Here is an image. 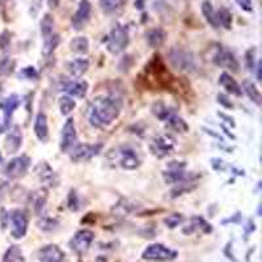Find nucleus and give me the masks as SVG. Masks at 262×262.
<instances>
[{
    "label": "nucleus",
    "mask_w": 262,
    "mask_h": 262,
    "mask_svg": "<svg viewBox=\"0 0 262 262\" xmlns=\"http://www.w3.org/2000/svg\"><path fill=\"white\" fill-rule=\"evenodd\" d=\"M237 6L242 9H244L245 12H253V3L252 0H236Z\"/></svg>",
    "instance_id": "46"
},
{
    "label": "nucleus",
    "mask_w": 262,
    "mask_h": 262,
    "mask_svg": "<svg viewBox=\"0 0 262 262\" xmlns=\"http://www.w3.org/2000/svg\"><path fill=\"white\" fill-rule=\"evenodd\" d=\"M194 229H203L205 232H211V227L206 223L202 217H193L191 219V228L189 231H185V233L193 232Z\"/></svg>",
    "instance_id": "37"
},
{
    "label": "nucleus",
    "mask_w": 262,
    "mask_h": 262,
    "mask_svg": "<svg viewBox=\"0 0 262 262\" xmlns=\"http://www.w3.org/2000/svg\"><path fill=\"white\" fill-rule=\"evenodd\" d=\"M46 200H48V193H46L45 189L37 190L36 193L32 194V205L37 214H39L42 211V209L45 207Z\"/></svg>",
    "instance_id": "30"
},
{
    "label": "nucleus",
    "mask_w": 262,
    "mask_h": 262,
    "mask_svg": "<svg viewBox=\"0 0 262 262\" xmlns=\"http://www.w3.org/2000/svg\"><path fill=\"white\" fill-rule=\"evenodd\" d=\"M216 17H217V23H219V27H223L224 29H231L232 27V15L229 12L228 9L222 7L216 11Z\"/></svg>",
    "instance_id": "32"
},
{
    "label": "nucleus",
    "mask_w": 262,
    "mask_h": 262,
    "mask_svg": "<svg viewBox=\"0 0 262 262\" xmlns=\"http://www.w3.org/2000/svg\"><path fill=\"white\" fill-rule=\"evenodd\" d=\"M182 221H184V216H182L181 214L168 215V217H165V219H164L165 224H167L169 228H174V227H177L179 224H181Z\"/></svg>",
    "instance_id": "41"
},
{
    "label": "nucleus",
    "mask_w": 262,
    "mask_h": 262,
    "mask_svg": "<svg viewBox=\"0 0 262 262\" xmlns=\"http://www.w3.org/2000/svg\"><path fill=\"white\" fill-rule=\"evenodd\" d=\"M121 113V101L116 97H96L88 104L85 117L88 122L95 127L111 125Z\"/></svg>",
    "instance_id": "1"
},
{
    "label": "nucleus",
    "mask_w": 262,
    "mask_h": 262,
    "mask_svg": "<svg viewBox=\"0 0 262 262\" xmlns=\"http://www.w3.org/2000/svg\"><path fill=\"white\" fill-rule=\"evenodd\" d=\"M214 63L219 67H224V69L231 70L232 72H237L238 71V62L237 59L235 58L231 51L226 50V49L221 48L219 50L216 51V54L212 58Z\"/></svg>",
    "instance_id": "14"
},
{
    "label": "nucleus",
    "mask_w": 262,
    "mask_h": 262,
    "mask_svg": "<svg viewBox=\"0 0 262 262\" xmlns=\"http://www.w3.org/2000/svg\"><path fill=\"white\" fill-rule=\"evenodd\" d=\"M93 238H95V233L92 231H90V229H81L71 238L70 247H71V249L74 250L75 253L79 254V256H83V254H85L90 250Z\"/></svg>",
    "instance_id": "6"
},
{
    "label": "nucleus",
    "mask_w": 262,
    "mask_h": 262,
    "mask_svg": "<svg viewBox=\"0 0 262 262\" xmlns=\"http://www.w3.org/2000/svg\"><path fill=\"white\" fill-rule=\"evenodd\" d=\"M254 60H256V49H249L245 53V63H247L248 71H253L254 70Z\"/></svg>",
    "instance_id": "42"
},
{
    "label": "nucleus",
    "mask_w": 262,
    "mask_h": 262,
    "mask_svg": "<svg viewBox=\"0 0 262 262\" xmlns=\"http://www.w3.org/2000/svg\"><path fill=\"white\" fill-rule=\"evenodd\" d=\"M9 45H11V33L8 30H4L0 34V48H2V50H7Z\"/></svg>",
    "instance_id": "45"
},
{
    "label": "nucleus",
    "mask_w": 262,
    "mask_h": 262,
    "mask_svg": "<svg viewBox=\"0 0 262 262\" xmlns=\"http://www.w3.org/2000/svg\"><path fill=\"white\" fill-rule=\"evenodd\" d=\"M127 0H100V8L105 13H113L122 8Z\"/></svg>",
    "instance_id": "31"
},
{
    "label": "nucleus",
    "mask_w": 262,
    "mask_h": 262,
    "mask_svg": "<svg viewBox=\"0 0 262 262\" xmlns=\"http://www.w3.org/2000/svg\"><path fill=\"white\" fill-rule=\"evenodd\" d=\"M106 160L109 163H113V165L127 170L137 169L142 164V159H140L139 154L133 147L128 146H121L111 149L107 152Z\"/></svg>",
    "instance_id": "2"
},
{
    "label": "nucleus",
    "mask_w": 262,
    "mask_h": 262,
    "mask_svg": "<svg viewBox=\"0 0 262 262\" xmlns=\"http://www.w3.org/2000/svg\"><path fill=\"white\" fill-rule=\"evenodd\" d=\"M219 84L223 86L224 90L227 91L228 93L231 95H235V96H242L243 95V91H242V86L238 85L237 81L231 76L227 72H223V74L219 76Z\"/></svg>",
    "instance_id": "21"
},
{
    "label": "nucleus",
    "mask_w": 262,
    "mask_h": 262,
    "mask_svg": "<svg viewBox=\"0 0 262 262\" xmlns=\"http://www.w3.org/2000/svg\"><path fill=\"white\" fill-rule=\"evenodd\" d=\"M20 76H24L28 80H36V79H38V72H37V70L34 67H30L29 66V67H25L20 72Z\"/></svg>",
    "instance_id": "44"
},
{
    "label": "nucleus",
    "mask_w": 262,
    "mask_h": 262,
    "mask_svg": "<svg viewBox=\"0 0 262 262\" xmlns=\"http://www.w3.org/2000/svg\"><path fill=\"white\" fill-rule=\"evenodd\" d=\"M169 62L173 69L179 71L191 72L195 69V58L193 57V54L182 49H172L169 51Z\"/></svg>",
    "instance_id": "4"
},
{
    "label": "nucleus",
    "mask_w": 262,
    "mask_h": 262,
    "mask_svg": "<svg viewBox=\"0 0 262 262\" xmlns=\"http://www.w3.org/2000/svg\"><path fill=\"white\" fill-rule=\"evenodd\" d=\"M102 149V144H79L71 149V160L75 163L91 160L92 158L97 156Z\"/></svg>",
    "instance_id": "10"
},
{
    "label": "nucleus",
    "mask_w": 262,
    "mask_h": 262,
    "mask_svg": "<svg viewBox=\"0 0 262 262\" xmlns=\"http://www.w3.org/2000/svg\"><path fill=\"white\" fill-rule=\"evenodd\" d=\"M21 143H23V134H21L20 127L18 126H13L11 128V131L8 133V135H7L4 147H6L8 154H15V152H17L20 149Z\"/></svg>",
    "instance_id": "19"
},
{
    "label": "nucleus",
    "mask_w": 262,
    "mask_h": 262,
    "mask_svg": "<svg viewBox=\"0 0 262 262\" xmlns=\"http://www.w3.org/2000/svg\"><path fill=\"white\" fill-rule=\"evenodd\" d=\"M147 42L151 48H160L165 42V38H167V33L164 32L160 28H156V29H151L146 34Z\"/></svg>",
    "instance_id": "23"
},
{
    "label": "nucleus",
    "mask_w": 262,
    "mask_h": 262,
    "mask_svg": "<svg viewBox=\"0 0 262 262\" xmlns=\"http://www.w3.org/2000/svg\"><path fill=\"white\" fill-rule=\"evenodd\" d=\"M16 62L12 58H2L0 59V75L2 76H7V75H11L15 70Z\"/></svg>",
    "instance_id": "36"
},
{
    "label": "nucleus",
    "mask_w": 262,
    "mask_h": 262,
    "mask_svg": "<svg viewBox=\"0 0 262 262\" xmlns=\"http://www.w3.org/2000/svg\"><path fill=\"white\" fill-rule=\"evenodd\" d=\"M38 259L41 262H64V253L58 245H45L39 249Z\"/></svg>",
    "instance_id": "16"
},
{
    "label": "nucleus",
    "mask_w": 262,
    "mask_h": 262,
    "mask_svg": "<svg viewBox=\"0 0 262 262\" xmlns=\"http://www.w3.org/2000/svg\"><path fill=\"white\" fill-rule=\"evenodd\" d=\"M165 121H167L168 127L177 131V133H186L189 130V126L186 125V122H185L181 117L176 116V114H170Z\"/></svg>",
    "instance_id": "27"
},
{
    "label": "nucleus",
    "mask_w": 262,
    "mask_h": 262,
    "mask_svg": "<svg viewBox=\"0 0 262 262\" xmlns=\"http://www.w3.org/2000/svg\"><path fill=\"white\" fill-rule=\"evenodd\" d=\"M91 13H92V4L90 0H80L76 12L74 13L71 18L72 29L81 30L85 28V25L90 23Z\"/></svg>",
    "instance_id": "9"
},
{
    "label": "nucleus",
    "mask_w": 262,
    "mask_h": 262,
    "mask_svg": "<svg viewBox=\"0 0 262 262\" xmlns=\"http://www.w3.org/2000/svg\"><path fill=\"white\" fill-rule=\"evenodd\" d=\"M60 42V36L59 34H51V36L43 38V46H42V54L43 57H50L51 54L55 51V49L58 48Z\"/></svg>",
    "instance_id": "26"
},
{
    "label": "nucleus",
    "mask_w": 262,
    "mask_h": 262,
    "mask_svg": "<svg viewBox=\"0 0 262 262\" xmlns=\"http://www.w3.org/2000/svg\"><path fill=\"white\" fill-rule=\"evenodd\" d=\"M63 92L69 93L70 96L78 98H84L88 92V83L84 80H70L63 83L62 90Z\"/></svg>",
    "instance_id": "17"
},
{
    "label": "nucleus",
    "mask_w": 262,
    "mask_h": 262,
    "mask_svg": "<svg viewBox=\"0 0 262 262\" xmlns=\"http://www.w3.org/2000/svg\"><path fill=\"white\" fill-rule=\"evenodd\" d=\"M9 224H11V235L15 238L24 237L28 231V217L23 210H13L9 212Z\"/></svg>",
    "instance_id": "8"
},
{
    "label": "nucleus",
    "mask_w": 262,
    "mask_h": 262,
    "mask_svg": "<svg viewBox=\"0 0 262 262\" xmlns=\"http://www.w3.org/2000/svg\"><path fill=\"white\" fill-rule=\"evenodd\" d=\"M194 188H195V185H193V182H182V184H177V188H174L170 191V194H172L170 196H172V198H176V196L182 195V193H188V191L193 190Z\"/></svg>",
    "instance_id": "38"
},
{
    "label": "nucleus",
    "mask_w": 262,
    "mask_h": 262,
    "mask_svg": "<svg viewBox=\"0 0 262 262\" xmlns=\"http://www.w3.org/2000/svg\"><path fill=\"white\" fill-rule=\"evenodd\" d=\"M42 4H43V0H32L30 2V7H29V15L32 16L33 18H36L37 16L39 15L42 9Z\"/></svg>",
    "instance_id": "43"
},
{
    "label": "nucleus",
    "mask_w": 262,
    "mask_h": 262,
    "mask_svg": "<svg viewBox=\"0 0 262 262\" xmlns=\"http://www.w3.org/2000/svg\"><path fill=\"white\" fill-rule=\"evenodd\" d=\"M66 67H67V71H69L72 78L79 79L88 71L90 62H88V59H84V58H78V59L70 60Z\"/></svg>",
    "instance_id": "20"
},
{
    "label": "nucleus",
    "mask_w": 262,
    "mask_h": 262,
    "mask_svg": "<svg viewBox=\"0 0 262 262\" xmlns=\"http://www.w3.org/2000/svg\"><path fill=\"white\" fill-rule=\"evenodd\" d=\"M81 205H80V201H79L78 194H76V191L75 190H71L69 195V209L71 210V211H78Z\"/></svg>",
    "instance_id": "40"
},
{
    "label": "nucleus",
    "mask_w": 262,
    "mask_h": 262,
    "mask_svg": "<svg viewBox=\"0 0 262 262\" xmlns=\"http://www.w3.org/2000/svg\"><path fill=\"white\" fill-rule=\"evenodd\" d=\"M20 106V98H18L17 95H11L9 97H7L2 104H0V107L3 109L4 113V123H3V130L9 126V121L12 118L13 112Z\"/></svg>",
    "instance_id": "18"
},
{
    "label": "nucleus",
    "mask_w": 262,
    "mask_h": 262,
    "mask_svg": "<svg viewBox=\"0 0 262 262\" xmlns=\"http://www.w3.org/2000/svg\"><path fill=\"white\" fill-rule=\"evenodd\" d=\"M243 90H244V92L247 93L248 97H249L254 104H261V93L257 90L256 84L252 83V81L249 80H244L243 81Z\"/></svg>",
    "instance_id": "29"
},
{
    "label": "nucleus",
    "mask_w": 262,
    "mask_h": 262,
    "mask_svg": "<svg viewBox=\"0 0 262 262\" xmlns=\"http://www.w3.org/2000/svg\"><path fill=\"white\" fill-rule=\"evenodd\" d=\"M128 42H130V37H128L127 28L117 24L107 36L106 48L112 54H119L127 48Z\"/></svg>",
    "instance_id": "3"
},
{
    "label": "nucleus",
    "mask_w": 262,
    "mask_h": 262,
    "mask_svg": "<svg viewBox=\"0 0 262 262\" xmlns=\"http://www.w3.org/2000/svg\"><path fill=\"white\" fill-rule=\"evenodd\" d=\"M60 4V0H48V6L50 9H57Z\"/></svg>",
    "instance_id": "49"
},
{
    "label": "nucleus",
    "mask_w": 262,
    "mask_h": 262,
    "mask_svg": "<svg viewBox=\"0 0 262 262\" xmlns=\"http://www.w3.org/2000/svg\"><path fill=\"white\" fill-rule=\"evenodd\" d=\"M70 49L76 54H86L90 50V41L86 37H76L70 42Z\"/></svg>",
    "instance_id": "28"
},
{
    "label": "nucleus",
    "mask_w": 262,
    "mask_h": 262,
    "mask_svg": "<svg viewBox=\"0 0 262 262\" xmlns=\"http://www.w3.org/2000/svg\"><path fill=\"white\" fill-rule=\"evenodd\" d=\"M257 69H258V74H257V80L261 81V63H258Z\"/></svg>",
    "instance_id": "50"
},
{
    "label": "nucleus",
    "mask_w": 262,
    "mask_h": 262,
    "mask_svg": "<svg viewBox=\"0 0 262 262\" xmlns=\"http://www.w3.org/2000/svg\"><path fill=\"white\" fill-rule=\"evenodd\" d=\"M58 221L55 219H51V217H42L41 221L38 222V227L43 231H53L58 227Z\"/></svg>",
    "instance_id": "39"
},
{
    "label": "nucleus",
    "mask_w": 262,
    "mask_h": 262,
    "mask_svg": "<svg viewBox=\"0 0 262 262\" xmlns=\"http://www.w3.org/2000/svg\"><path fill=\"white\" fill-rule=\"evenodd\" d=\"M3 262H23V252L17 245H12L4 253Z\"/></svg>",
    "instance_id": "34"
},
{
    "label": "nucleus",
    "mask_w": 262,
    "mask_h": 262,
    "mask_svg": "<svg viewBox=\"0 0 262 262\" xmlns=\"http://www.w3.org/2000/svg\"><path fill=\"white\" fill-rule=\"evenodd\" d=\"M54 24H55V21H54V17L50 15V13H46L41 20V34L43 38L46 37L51 36L53 34L54 30Z\"/></svg>",
    "instance_id": "33"
},
{
    "label": "nucleus",
    "mask_w": 262,
    "mask_h": 262,
    "mask_svg": "<svg viewBox=\"0 0 262 262\" xmlns=\"http://www.w3.org/2000/svg\"><path fill=\"white\" fill-rule=\"evenodd\" d=\"M78 142L76 135V127H75L74 118H69L66 121L62 128V137H60V151L69 152L71 151Z\"/></svg>",
    "instance_id": "13"
},
{
    "label": "nucleus",
    "mask_w": 262,
    "mask_h": 262,
    "mask_svg": "<svg viewBox=\"0 0 262 262\" xmlns=\"http://www.w3.org/2000/svg\"><path fill=\"white\" fill-rule=\"evenodd\" d=\"M177 253L174 250L169 249L163 244H152L144 249L142 258L147 259V261H156V262H164L170 261V259L176 258Z\"/></svg>",
    "instance_id": "5"
},
{
    "label": "nucleus",
    "mask_w": 262,
    "mask_h": 262,
    "mask_svg": "<svg viewBox=\"0 0 262 262\" xmlns=\"http://www.w3.org/2000/svg\"><path fill=\"white\" fill-rule=\"evenodd\" d=\"M184 164L182 165H172L170 164V169L163 173V177L167 184H182V182H193L194 180L198 179V174L194 173L185 172Z\"/></svg>",
    "instance_id": "11"
},
{
    "label": "nucleus",
    "mask_w": 262,
    "mask_h": 262,
    "mask_svg": "<svg viewBox=\"0 0 262 262\" xmlns=\"http://www.w3.org/2000/svg\"><path fill=\"white\" fill-rule=\"evenodd\" d=\"M34 133L36 137L41 142H46L49 139V126H48V117L45 113L37 114L36 122H34Z\"/></svg>",
    "instance_id": "22"
},
{
    "label": "nucleus",
    "mask_w": 262,
    "mask_h": 262,
    "mask_svg": "<svg viewBox=\"0 0 262 262\" xmlns=\"http://www.w3.org/2000/svg\"><path fill=\"white\" fill-rule=\"evenodd\" d=\"M3 167V156H2V154H0V168Z\"/></svg>",
    "instance_id": "51"
},
{
    "label": "nucleus",
    "mask_w": 262,
    "mask_h": 262,
    "mask_svg": "<svg viewBox=\"0 0 262 262\" xmlns=\"http://www.w3.org/2000/svg\"><path fill=\"white\" fill-rule=\"evenodd\" d=\"M30 159L28 156H18V158L12 159V160L7 163L4 167V174L8 179H18L23 177L29 169Z\"/></svg>",
    "instance_id": "12"
},
{
    "label": "nucleus",
    "mask_w": 262,
    "mask_h": 262,
    "mask_svg": "<svg viewBox=\"0 0 262 262\" xmlns=\"http://www.w3.org/2000/svg\"><path fill=\"white\" fill-rule=\"evenodd\" d=\"M138 209L137 202L130 200H121L116 206L113 207V212H116L118 216H125V215L131 214Z\"/></svg>",
    "instance_id": "24"
},
{
    "label": "nucleus",
    "mask_w": 262,
    "mask_h": 262,
    "mask_svg": "<svg viewBox=\"0 0 262 262\" xmlns=\"http://www.w3.org/2000/svg\"><path fill=\"white\" fill-rule=\"evenodd\" d=\"M75 106H76V104H75V101L70 97V96H63V97H60L59 107L60 113H62L63 116H69V114L74 111Z\"/></svg>",
    "instance_id": "35"
},
{
    "label": "nucleus",
    "mask_w": 262,
    "mask_h": 262,
    "mask_svg": "<svg viewBox=\"0 0 262 262\" xmlns=\"http://www.w3.org/2000/svg\"><path fill=\"white\" fill-rule=\"evenodd\" d=\"M176 147V139L170 134H163L155 138L151 143V152L158 158H164L172 154Z\"/></svg>",
    "instance_id": "7"
},
{
    "label": "nucleus",
    "mask_w": 262,
    "mask_h": 262,
    "mask_svg": "<svg viewBox=\"0 0 262 262\" xmlns=\"http://www.w3.org/2000/svg\"><path fill=\"white\" fill-rule=\"evenodd\" d=\"M217 101H219V104L224 105L226 107H233V104L231 101H228V97L226 95H217Z\"/></svg>",
    "instance_id": "48"
},
{
    "label": "nucleus",
    "mask_w": 262,
    "mask_h": 262,
    "mask_svg": "<svg viewBox=\"0 0 262 262\" xmlns=\"http://www.w3.org/2000/svg\"><path fill=\"white\" fill-rule=\"evenodd\" d=\"M34 172H36L37 177H38V180L42 182V184L48 185V186H50V188L57 186L58 185L57 174H55L53 168H51L46 161H41L39 164H37Z\"/></svg>",
    "instance_id": "15"
},
{
    "label": "nucleus",
    "mask_w": 262,
    "mask_h": 262,
    "mask_svg": "<svg viewBox=\"0 0 262 262\" xmlns=\"http://www.w3.org/2000/svg\"><path fill=\"white\" fill-rule=\"evenodd\" d=\"M9 190V184L7 181H0V202L6 198Z\"/></svg>",
    "instance_id": "47"
},
{
    "label": "nucleus",
    "mask_w": 262,
    "mask_h": 262,
    "mask_svg": "<svg viewBox=\"0 0 262 262\" xmlns=\"http://www.w3.org/2000/svg\"><path fill=\"white\" fill-rule=\"evenodd\" d=\"M202 13H203V16H205L206 21H207V23H209L212 28H215V29L221 28L219 27V23H217L216 11H215L214 7H212L211 2H209V0H205V2H203Z\"/></svg>",
    "instance_id": "25"
}]
</instances>
